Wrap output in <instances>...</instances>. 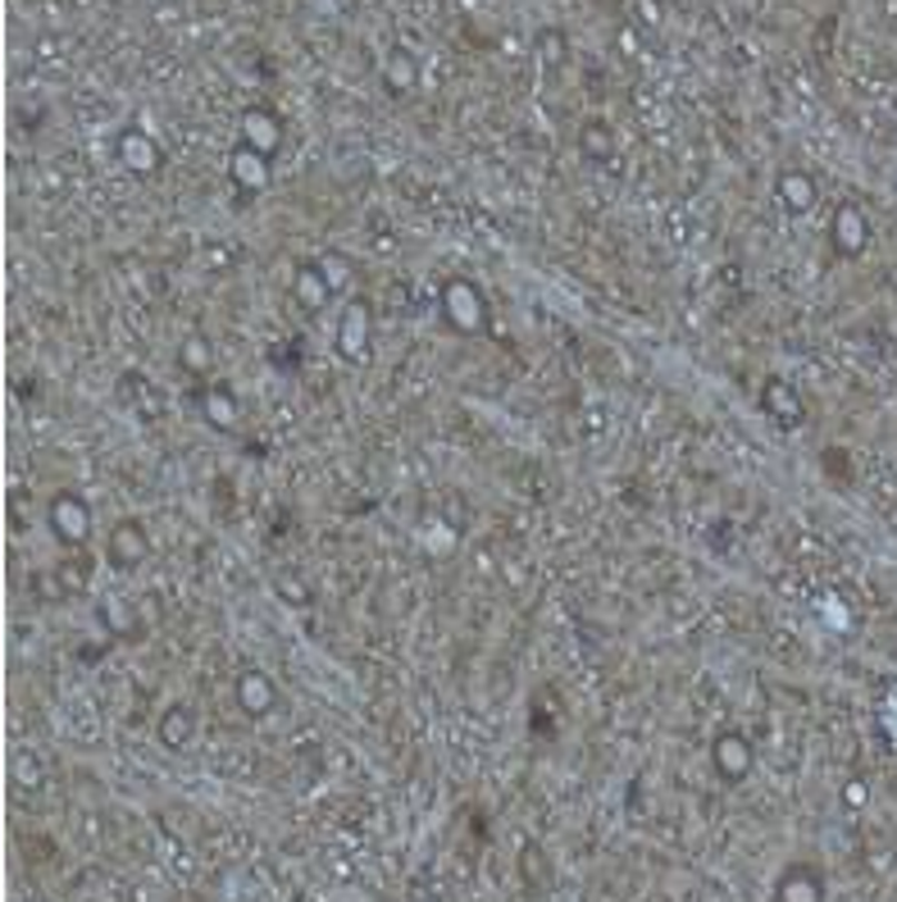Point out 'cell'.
Returning <instances> with one entry per match:
<instances>
[{"label": "cell", "mask_w": 897, "mask_h": 902, "mask_svg": "<svg viewBox=\"0 0 897 902\" xmlns=\"http://www.w3.org/2000/svg\"><path fill=\"white\" fill-rule=\"evenodd\" d=\"M779 902H820V875L816 871H788V880L779 884Z\"/></svg>", "instance_id": "cell-1"}, {"label": "cell", "mask_w": 897, "mask_h": 902, "mask_svg": "<svg viewBox=\"0 0 897 902\" xmlns=\"http://www.w3.org/2000/svg\"><path fill=\"white\" fill-rule=\"evenodd\" d=\"M716 757H720V766H724V775L729 780H738L742 771H747V762H752V752H747V743L742 738H720V747H716Z\"/></svg>", "instance_id": "cell-2"}, {"label": "cell", "mask_w": 897, "mask_h": 902, "mask_svg": "<svg viewBox=\"0 0 897 902\" xmlns=\"http://www.w3.org/2000/svg\"><path fill=\"white\" fill-rule=\"evenodd\" d=\"M246 137H252L260 150H274L278 146V119L265 115V110H252L246 115Z\"/></svg>", "instance_id": "cell-3"}, {"label": "cell", "mask_w": 897, "mask_h": 902, "mask_svg": "<svg viewBox=\"0 0 897 902\" xmlns=\"http://www.w3.org/2000/svg\"><path fill=\"white\" fill-rule=\"evenodd\" d=\"M838 242H842V251H861L866 246V219H861V210H842L838 215Z\"/></svg>", "instance_id": "cell-4"}, {"label": "cell", "mask_w": 897, "mask_h": 902, "mask_svg": "<svg viewBox=\"0 0 897 902\" xmlns=\"http://www.w3.org/2000/svg\"><path fill=\"white\" fill-rule=\"evenodd\" d=\"M387 73H392V91H406V87L415 82V65H411L406 56H392V69H387Z\"/></svg>", "instance_id": "cell-5"}]
</instances>
